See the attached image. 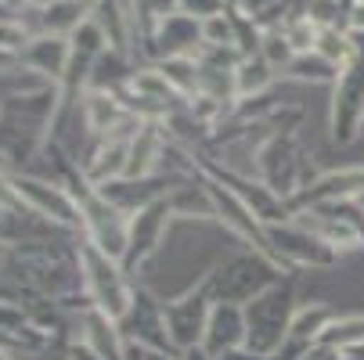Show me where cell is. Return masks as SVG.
<instances>
[{
	"instance_id": "cell-2",
	"label": "cell",
	"mask_w": 364,
	"mask_h": 360,
	"mask_svg": "<svg viewBox=\"0 0 364 360\" xmlns=\"http://www.w3.org/2000/svg\"><path fill=\"white\" fill-rule=\"evenodd\" d=\"M353 22H357V26H364V8L357 11V18H353Z\"/></svg>"
},
{
	"instance_id": "cell-1",
	"label": "cell",
	"mask_w": 364,
	"mask_h": 360,
	"mask_svg": "<svg viewBox=\"0 0 364 360\" xmlns=\"http://www.w3.org/2000/svg\"><path fill=\"white\" fill-rule=\"evenodd\" d=\"M360 123H364V62H357L346 72L343 90L336 97V137L339 141L357 137Z\"/></svg>"
}]
</instances>
